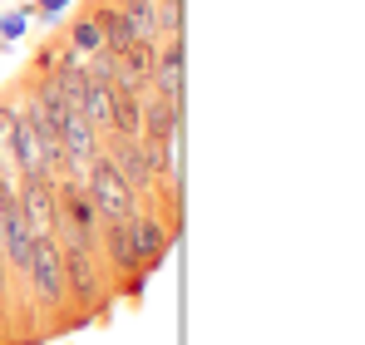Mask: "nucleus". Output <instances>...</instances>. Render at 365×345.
<instances>
[{
	"label": "nucleus",
	"mask_w": 365,
	"mask_h": 345,
	"mask_svg": "<svg viewBox=\"0 0 365 345\" xmlns=\"http://www.w3.org/2000/svg\"><path fill=\"white\" fill-rule=\"evenodd\" d=\"M119 15H123V25H128V40H133V45H153V35H158V10H153V0H128Z\"/></svg>",
	"instance_id": "nucleus-9"
},
{
	"label": "nucleus",
	"mask_w": 365,
	"mask_h": 345,
	"mask_svg": "<svg viewBox=\"0 0 365 345\" xmlns=\"http://www.w3.org/2000/svg\"><path fill=\"white\" fill-rule=\"evenodd\" d=\"M84 192H89V202H94V212H99V222H123V217H133L138 207H133V187L119 177V168L104 158V153H94V163L84 168Z\"/></svg>",
	"instance_id": "nucleus-1"
},
{
	"label": "nucleus",
	"mask_w": 365,
	"mask_h": 345,
	"mask_svg": "<svg viewBox=\"0 0 365 345\" xmlns=\"http://www.w3.org/2000/svg\"><path fill=\"white\" fill-rule=\"evenodd\" d=\"M114 168H119V177L133 187V192H143V187H153V163H148V153H143V143L138 138H119V133H109V153H104Z\"/></svg>",
	"instance_id": "nucleus-4"
},
{
	"label": "nucleus",
	"mask_w": 365,
	"mask_h": 345,
	"mask_svg": "<svg viewBox=\"0 0 365 345\" xmlns=\"http://www.w3.org/2000/svg\"><path fill=\"white\" fill-rule=\"evenodd\" d=\"M74 40H79V50H99V30H94V25H79Z\"/></svg>",
	"instance_id": "nucleus-13"
},
{
	"label": "nucleus",
	"mask_w": 365,
	"mask_h": 345,
	"mask_svg": "<svg viewBox=\"0 0 365 345\" xmlns=\"http://www.w3.org/2000/svg\"><path fill=\"white\" fill-rule=\"evenodd\" d=\"M153 94H163L173 109L182 114V45L173 40L168 50H158V59H153Z\"/></svg>",
	"instance_id": "nucleus-6"
},
{
	"label": "nucleus",
	"mask_w": 365,
	"mask_h": 345,
	"mask_svg": "<svg viewBox=\"0 0 365 345\" xmlns=\"http://www.w3.org/2000/svg\"><path fill=\"white\" fill-rule=\"evenodd\" d=\"M79 114L89 118L94 128H109V79L84 74V89H79Z\"/></svg>",
	"instance_id": "nucleus-8"
},
{
	"label": "nucleus",
	"mask_w": 365,
	"mask_h": 345,
	"mask_svg": "<svg viewBox=\"0 0 365 345\" xmlns=\"http://www.w3.org/2000/svg\"><path fill=\"white\" fill-rule=\"evenodd\" d=\"M0 291H5V262H0Z\"/></svg>",
	"instance_id": "nucleus-14"
},
{
	"label": "nucleus",
	"mask_w": 365,
	"mask_h": 345,
	"mask_svg": "<svg viewBox=\"0 0 365 345\" xmlns=\"http://www.w3.org/2000/svg\"><path fill=\"white\" fill-rule=\"evenodd\" d=\"M25 277L35 282V296H40L45 306H60V301H64V262H60V242H55V232H35V252H30Z\"/></svg>",
	"instance_id": "nucleus-2"
},
{
	"label": "nucleus",
	"mask_w": 365,
	"mask_h": 345,
	"mask_svg": "<svg viewBox=\"0 0 365 345\" xmlns=\"http://www.w3.org/2000/svg\"><path fill=\"white\" fill-rule=\"evenodd\" d=\"M138 217V212H133ZM133 217H123V222H104V252H109V262L119 267V272H143V257H138V242H133Z\"/></svg>",
	"instance_id": "nucleus-7"
},
{
	"label": "nucleus",
	"mask_w": 365,
	"mask_h": 345,
	"mask_svg": "<svg viewBox=\"0 0 365 345\" xmlns=\"http://www.w3.org/2000/svg\"><path fill=\"white\" fill-rule=\"evenodd\" d=\"M55 242H60V237H55ZM60 262H64V291H69L79 306H89V301L99 296L94 247H84V242H60Z\"/></svg>",
	"instance_id": "nucleus-3"
},
{
	"label": "nucleus",
	"mask_w": 365,
	"mask_h": 345,
	"mask_svg": "<svg viewBox=\"0 0 365 345\" xmlns=\"http://www.w3.org/2000/svg\"><path fill=\"white\" fill-rule=\"evenodd\" d=\"M133 242H138V257H143V267H153V262L168 252V232L158 227L153 217H133Z\"/></svg>",
	"instance_id": "nucleus-10"
},
{
	"label": "nucleus",
	"mask_w": 365,
	"mask_h": 345,
	"mask_svg": "<svg viewBox=\"0 0 365 345\" xmlns=\"http://www.w3.org/2000/svg\"><path fill=\"white\" fill-rule=\"evenodd\" d=\"M10 143H15V158H20V172H40V148H35V133H30V123H25V114L15 118V128H10Z\"/></svg>",
	"instance_id": "nucleus-11"
},
{
	"label": "nucleus",
	"mask_w": 365,
	"mask_h": 345,
	"mask_svg": "<svg viewBox=\"0 0 365 345\" xmlns=\"http://www.w3.org/2000/svg\"><path fill=\"white\" fill-rule=\"evenodd\" d=\"M20 212L30 217V227L35 232H50L55 227V182L45 177V172H25V182H20Z\"/></svg>",
	"instance_id": "nucleus-5"
},
{
	"label": "nucleus",
	"mask_w": 365,
	"mask_h": 345,
	"mask_svg": "<svg viewBox=\"0 0 365 345\" xmlns=\"http://www.w3.org/2000/svg\"><path fill=\"white\" fill-rule=\"evenodd\" d=\"M158 25H163L168 35H178V25H182V15H178V0H163V15H158Z\"/></svg>",
	"instance_id": "nucleus-12"
}]
</instances>
